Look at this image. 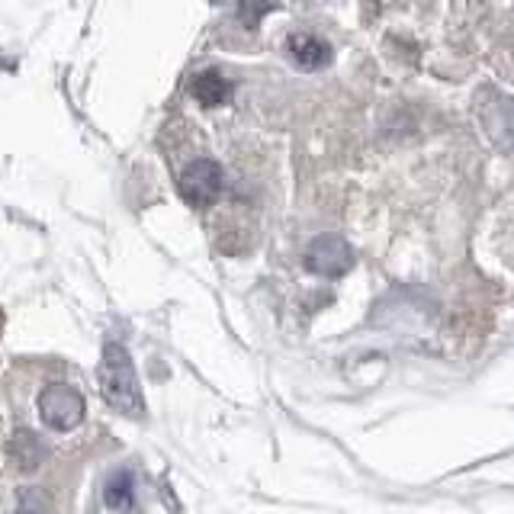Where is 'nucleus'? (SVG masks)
<instances>
[{"label": "nucleus", "mask_w": 514, "mask_h": 514, "mask_svg": "<svg viewBox=\"0 0 514 514\" xmlns=\"http://www.w3.org/2000/svg\"><path fill=\"white\" fill-rule=\"evenodd\" d=\"M476 116L486 139L502 151L514 148V100L498 90H482L476 97Z\"/></svg>", "instance_id": "f03ea898"}, {"label": "nucleus", "mask_w": 514, "mask_h": 514, "mask_svg": "<svg viewBox=\"0 0 514 514\" xmlns=\"http://www.w3.org/2000/svg\"><path fill=\"white\" fill-rule=\"evenodd\" d=\"M10 453H13V460L20 463V470H36L39 460H42V450L36 444V437L33 434H17L13 437V444H10Z\"/></svg>", "instance_id": "1a4fd4ad"}, {"label": "nucleus", "mask_w": 514, "mask_h": 514, "mask_svg": "<svg viewBox=\"0 0 514 514\" xmlns=\"http://www.w3.org/2000/svg\"><path fill=\"white\" fill-rule=\"evenodd\" d=\"M100 392L113 412L126 418H142L145 415V396L135 376V364L129 351L119 341H110L103 347L100 357Z\"/></svg>", "instance_id": "f257e3e1"}, {"label": "nucleus", "mask_w": 514, "mask_h": 514, "mask_svg": "<svg viewBox=\"0 0 514 514\" xmlns=\"http://www.w3.org/2000/svg\"><path fill=\"white\" fill-rule=\"evenodd\" d=\"M225 184L222 164L213 158H196L193 164H187V171L180 174V196L190 206H209L219 200Z\"/></svg>", "instance_id": "20e7f679"}, {"label": "nucleus", "mask_w": 514, "mask_h": 514, "mask_svg": "<svg viewBox=\"0 0 514 514\" xmlns=\"http://www.w3.org/2000/svg\"><path fill=\"white\" fill-rule=\"evenodd\" d=\"M13 514H52V505L39 489H23L17 511H13Z\"/></svg>", "instance_id": "9d476101"}, {"label": "nucleus", "mask_w": 514, "mask_h": 514, "mask_svg": "<svg viewBox=\"0 0 514 514\" xmlns=\"http://www.w3.org/2000/svg\"><path fill=\"white\" fill-rule=\"evenodd\" d=\"M39 418L52 431H71L84 421V396L68 383H52L39 396Z\"/></svg>", "instance_id": "7ed1b4c3"}, {"label": "nucleus", "mask_w": 514, "mask_h": 514, "mask_svg": "<svg viewBox=\"0 0 514 514\" xmlns=\"http://www.w3.org/2000/svg\"><path fill=\"white\" fill-rule=\"evenodd\" d=\"M103 498H107V505L110 508H119V511H129L135 505V479L132 473H116L110 482H107V489H103Z\"/></svg>", "instance_id": "6e6552de"}, {"label": "nucleus", "mask_w": 514, "mask_h": 514, "mask_svg": "<svg viewBox=\"0 0 514 514\" xmlns=\"http://www.w3.org/2000/svg\"><path fill=\"white\" fill-rule=\"evenodd\" d=\"M351 264H354V251L338 235L315 238L306 251V267L315 270V274H322V277H341L351 270Z\"/></svg>", "instance_id": "39448f33"}, {"label": "nucleus", "mask_w": 514, "mask_h": 514, "mask_svg": "<svg viewBox=\"0 0 514 514\" xmlns=\"http://www.w3.org/2000/svg\"><path fill=\"white\" fill-rule=\"evenodd\" d=\"M190 94L200 100L203 107H222V103L232 97V84L225 81L219 71H203V74H196V78H193Z\"/></svg>", "instance_id": "0eeeda50"}, {"label": "nucleus", "mask_w": 514, "mask_h": 514, "mask_svg": "<svg viewBox=\"0 0 514 514\" xmlns=\"http://www.w3.org/2000/svg\"><path fill=\"white\" fill-rule=\"evenodd\" d=\"M286 49H290L293 62L299 68H306V71H319V68H325L331 62L328 42H322L319 36H312V33H293Z\"/></svg>", "instance_id": "423d86ee"}]
</instances>
